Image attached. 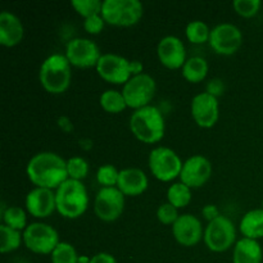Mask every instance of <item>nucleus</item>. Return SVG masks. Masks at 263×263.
Segmentation results:
<instances>
[{"label":"nucleus","instance_id":"obj_23","mask_svg":"<svg viewBox=\"0 0 263 263\" xmlns=\"http://www.w3.org/2000/svg\"><path fill=\"white\" fill-rule=\"evenodd\" d=\"M182 76L192 84L202 82L208 74V63L202 57H192L185 62L181 68Z\"/></svg>","mask_w":263,"mask_h":263},{"label":"nucleus","instance_id":"obj_8","mask_svg":"<svg viewBox=\"0 0 263 263\" xmlns=\"http://www.w3.org/2000/svg\"><path fill=\"white\" fill-rule=\"evenodd\" d=\"M157 85L153 77L148 73H141L133 76L125 85L121 92L126 100L128 108L138 110L151 105L156 95Z\"/></svg>","mask_w":263,"mask_h":263},{"label":"nucleus","instance_id":"obj_28","mask_svg":"<svg viewBox=\"0 0 263 263\" xmlns=\"http://www.w3.org/2000/svg\"><path fill=\"white\" fill-rule=\"evenodd\" d=\"M185 35L192 44H204L210 41L211 30L203 21H192L185 28Z\"/></svg>","mask_w":263,"mask_h":263},{"label":"nucleus","instance_id":"obj_15","mask_svg":"<svg viewBox=\"0 0 263 263\" xmlns=\"http://www.w3.org/2000/svg\"><path fill=\"white\" fill-rule=\"evenodd\" d=\"M211 175H212V164L210 159L197 154L184 162L180 179L182 184L193 189L205 185V182L211 179Z\"/></svg>","mask_w":263,"mask_h":263},{"label":"nucleus","instance_id":"obj_20","mask_svg":"<svg viewBox=\"0 0 263 263\" xmlns=\"http://www.w3.org/2000/svg\"><path fill=\"white\" fill-rule=\"evenodd\" d=\"M25 28L20 18L13 13L2 12L0 14V44L7 48H13L22 41Z\"/></svg>","mask_w":263,"mask_h":263},{"label":"nucleus","instance_id":"obj_29","mask_svg":"<svg viewBox=\"0 0 263 263\" xmlns=\"http://www.w3.org/2000/svg\"><path fill=\"white\" fill-rule=\"evenodd\" d=\"M51 263H79V254L72 244L61 241L50 254Z\"/></svg>","mask_w":263,"mask_h":263},{"label":"nucleus","instance_id":"obj_1","mask_svg":"<svg viewBox=\"0 0 263 263\" xmlns=\"http://www.w3.org/2000/svg\"><path fill=\"white\" fill-rule=\"evenodd\" d=\"M26 174L35 187L50 190H57L69 179L67 161L53 152H41L35 154L28 161Z\"/></svg>","mask_w":263,"mask_h":263},{"label":"nucleus","instance_id":"obj_2","mask_svg":"<svg viewBox=\"0 0 263 263\" xmlns=\"http://www.w3.org/2000/svg\"><path fill=\"white\" fill-rule=\"evenodd\" d=\"M130 130L141 143L156 144L164 138L166 123L161 110L148 105L135 110L130 117Z\"/></svg>","mask_w":263,"mask_h":263},{"label":"nucleus","instance_id":"obj_4","mask_svg":"<svg viewBox=\"0 0 263 263\" xmlns=\"http://www.w3.org/2000/svg\"><path fill=\"white\" fill-rule=\"evenodd\" d=\"M71 63L63 54H53L43 62L39 80L45 91L50 94H63L71 85Z\"/></svg>","mask_w":263,"mask_h":263},{"label":"nucleus","instance_id":"obj_5","mask_svg":"<svg viewBox=\"0 0 263 263\" xmlns=\"http://www.w3.org/2000/svg\"><path fill=\"white\" fill-rule=\"evenodd\" d=\"M143 13V4L139 0H104L100 14L108 25L130 27L141 20Z\"/></svg>","mask_w":263,"mask_h":263},{"label":"nucleus","instance_id":"obj_22","mask_svg":"<svg viewBox=\"0 0 263 263\" xmlns=\"http://www.w3.org/2000/svg\"><path fill=\"white\" fill-rule=\"evenodd\" d=\"M240 233L243 234L244 238L253 239V240H258L263 238V210H252L247 212L246 215L241 217L240 225Z\"/></svg>","mask_w":263,"mask_h":263},{"label":"nucleus","instance_id":"obj_34","mask_svg":"<svg viewBox=\"0 0 263 263\" xmlns=\"http://www.w3.org/2000/svg\"><path fill=\"white\" fill-rule=\"evenodd\" d=\"M180 217L179 212H177V208L174 207L172 204H170L168 202L163 203L158 207L157 210V218L161 223L167 226H172L177 221V218Z\"/></svg>","mask_w":263,"mask_h":263},{"label":"nucleus","instance_id":"obj_13","mask_svg":"<svg viewBox=\"0 0 263 263\" xmlns=\"http://www.w3.org/2000/svg\"><path fill=\"white\" fill-rule=\"evenodd\" d=\"M64 55L68 59L71 66L77 68H90V67H97L103 54H100L99 48L94 41L89 39L76 37L68 41Z\"/></svg>","mask_w":263,"mask_h":263},{"label":"nucleus","instance_id":"obj_10","mask_svg":"<svg viewBox=\"0 0 263 263\" xmlns=\"http://www.w3.org/2000/svg\"><path fill=\"white\" fill-rule=\"evenodd\" d=\"M125 211V195L116 187H102L94 200V212L99 220L113 222Z\"/></svg>","mask_w":263,"mask_h":263},{"label":"nucleus","instance_id":"obj_17","mask_svg":"<svg viewBox=\"0 0 263 263\" xmlns=\"http://www.w3.org/2000/svg\"><path fill=\"white\" fill-rule=\"evenodd\" d=\"M158 59L168 69L182 68L186 59V50L185 45L176 36H166L162 39L157 48Z\"/></svg>","mask_w":263,"mask_h":263},{"label":"nucleus","instance_id":"obj_18","mask_svg":"<svg viewBox=\"0 0 263 263\" xmlns=\"http://www.w3.org/2000/svg\"><path fill=\"white\" fill-rule=\"evenodd\" d=\"M26 210L32 217L46 218L57 211L55 192L44 187H35L26 195Z\"/></svg>","mask_w":263,"mask_h":263},{"label":"nucleus","instance_id":"obj_26","mask_svg":"<svg viewBox=\"0 0 263 263\" xmlns=\"http://www.w3.org/2000/svg\"><path fill=\"white\" fill-rule=\"evenodd\" d=\"M23 241V234L21 231L10 229L8 226H0V252L3 254L10 253L20 248Z\"/></svg>","mask_w":263,"mask_h":263},{"label":"nucleus","instance_id":"obj_40","mask_svg":"<svg viewBox=\"0 0 263 263\" xmlns=\"http://www.w3.org/2000/svg\"><path fill=\"white\" fill-rule=\"evenodd\" d=\"M90 259H91V257L80 256L79 257V263H90Z\"/></svg>","mask_w":263,"mask_h":263},{"label":"nucleus","instance_id":"obj_35","mask_svg":"<svg viewBox=\"0 0 263 263\" xmlns=\"http://www.w3.org/2000/svg\"><path fill=\"white\" fill-rule=\"evenodd\" d=\"M104 25L105 22L103 20L102 14H95L84 21L85 31L87 33H90V35H98V33L102 32L103 28H104Z\"/></svg>","mask_w":263,"mask_h":263},{"label":"nucleus","instance_id":"obj_33","mask_svg":"<svg viewBox=\"0 0 263 263\" xmlns=\"http://www.w3.org/2000/svg\"><path fill=\"white\" fill-rule=\"evenodd\" d=\"M261 0H235L233 8L236 14L244 18H252L261 9Z\"/></svg>","mask_w":263,"mask_h":263},{"label":"nucleus","instance_id":"obj_16","mask_svg":"<svg viewBox=\"0 0 263 263\" xmlns=\"http://www.w3.org/2000/svg\"><path fill=\"white\" fill-rule=\"evenodd\" d=\"M172 235L175 240L182 247H194L204 236V230L199 218L194 215H180L176 222L172 225Z\"/></svg>","mask_w":263,"mask_h":263},{"label":"nucleus","instance_id":"obj_6","mask_svg":"<svg viewBox=\"0 0 263 263\" xmlns=\"http://www.w3.org/2000/svg\"><path fill=\"white\" fill-rule=\"evenodd\" d=\"M148 164L152 175L157 180L168 182L180 177L184 162L175 151L166 146H158L149 154Z\"/></svg>","mask_w":263,"mask_h":263},{"label":"nucleus","instance_id":"obj_32","mask_svg":"<svg viewBox=\"0 0 263 263\" xmlns=\"http://www.w3.org/2000/svg\"><path fill=\"white\" fill-rule=\"evenodd\" d=\"M67 172L69 179L81 181L89 174V163L82 157H72L67 161Z\"/></svg>","mask_w":263,"mask_h":263},{"label":"nucleus","instance_id":"obj_7","mask_svg":"<svg viewBox=\"0 0 263 263\" xmlns=\"http://www.w3.org/2000/svg\"><path fill=\"white\" fill-rule=\"evenodd\" d=\"M205 246L215 253H222L236 244V229L233 221L226 216L220 215L205 226Z\"/></svg>","mask_w":263,"mask_h":263},{"label":"nucleus","instance_id":"obj_3","mask_svg":"<svg viewBox=\"0 0 263 263\" xmlns=\"http://www.w3.org/2000/svg\"><path fill=\"white\" fill-rule=\"evenodd\" d=\"M57 211L68 220H76L89 207V194L82 181L68 179L55 190Z\"/></svg>","mask_w":263,"mask_h":263},{"label":"nucleus","instance_id":"obj_39","mask_svg":"<svg viewBox=\"0 0 263 263\" xmlns=\"http://www.w3.org/2000/svg\"><path fill=\"white\" fill-rule=\"evenodd\" d=\"M130 67H131V73H133V76H138V74L144 73L143 72L144 66L140 61H131Z\"/></svg>","mask_w":263,"mask_h":263},{"label":"nucleus","instance_id":"obj_36","mask_svg":"<svg viewBox=\"0 0 263 263\" xmlns=\"http://www.w3.org/2000/svg\"><path fill=\"white\" fill-rule=\"evenodd\" d=\"M223 89H225V85H223V82L221 81L220 79H216V80H211V81L208 82L207 91L205 92H208V94L218 98L223 92Z\"/></svg>","mask_w":263,"mask_h":263},{"label":"nucleus","instance_id":"obj_30","mask_svg":"<svg viewBox=\"0 0 263 263\" xmlns=\"http://www.w3.org/2000/svg\"><path fill=\"white\" fill-rule=\"evenodd\" d=\"M120 171L113 164H103L98 168L97 181L102 187H116L118 184Z\"/></svg>","mask_w":263,"mask_h":263},{"label":"nucleus","instance_id":"obj_9","mask_svg":"<svg viewBox=\"0 0 263 263\" xmlns=\"http://www.w3.org/2000/svg\"><path fill=\"white\" fill-rule=\"evenodd\" d=\"M59 243L58 231L48 223H30L23 231V244L36 254H51Z\"/></svg>","mask_w":263,"mask_h":263},{"label":"nucleus","instance_id":"obj_25","mask_svg":"<svg viewBox=\"0 0 263 263\" xmlns=\"http://www.w3.org/2000/svg\"><path fill=\"white\" fill-rule=\"evenodd\" d=\"M167 200L177 210L186 207L192 202V189L182 182H175L167 190Z\"/></svg>","mask_w":263,"mask_h":263},{"label":"nucleus","instance_id":"obj_38","mask_svg":"<svg viewBox=\"0 0 263 263\" xmlns=\"http://www.w3.org/2000/svg\"><path fill=\"white\" fill-rule=\"evenodd\" d=\"M202 213H203V217L207 218L208 222H211V221H213L215 218H217L218 216H220L217 207L213 204L205 205V207L202 210Z\"/></svg>","mask_w":263,"mask_h":263},{"label":"nucleus","instance_id":"obj_24","mask_svg":"<svg viewBox=\"0 0 263 263\" xmlns=\"http://www.w3.org/2000/svg\"><path fill=\"white\" fill-rule=\"evenodd\" d=\"M100 107L105 110L107 113H113L117 115L125 110L127 108L126 100L123 98L122 92L117 91V90H107L100 95Z\"/></svg>","mask_w":263,"mask_h":263},{"label":"nucleus","instance_id":"obj_31","mask_svg":"<svg viewBox=\"0 0 263 263\" xmlns=\"http://www.w3.org/2000/svg\"><path fill=\"white\" fill-rule=\"evenodd\" d=\"M71 5L81 17L86 20V18L102 13L103 2L100 0H73Z\"/></svg>","mask_w":263,"mask_h":263},{"label":"nucleus","instance_id":"obj_41","mask_svg":"<svg viewBox=\"0 0 263 263\" xmlns=\"http://www.w3.org/2000/svg\"><path fill=\"white\" fill-rule=\"evenodd\" d=\"M262 210H263V200H262Z\"/></svg>","mask_w":263,"mask_h":263},{"label":"nucleus","instance_id":"obj_11","mask_svg":"<svg viewBox=\"0 0 263 263\" xmlns=\"http://www.w3.org/2000/svg\"><path fill=\"white\" fill-rule=\"evenodd\" d=\"M210 46L220 55H233L243 43L241 31L233 23H221L211 30Z\"/></svg>","mask_w":263,"mask_h":263},{"label":"nucleus","instance_id":"obj_21","mask_svg":"<svg viewBox=\"0 0 263 263\" xmlns=\"http://www.w3.org/2000/svg\"><path fill=\"white\" fill-rule=\"evenodd\" d=\"M263 252L258 240L241 238L236 241L233 252V263H261Z\"/></svg>","mask_w":263,"mask_h":263},{"label":"nucleus","instance_id":"obj_12","mask_svg":"<svg viewBox=\"0 0 263 263\" xmlns=\"http://www.w3.org/2000/svg\"><path fill=\"white\" fill-rule=\"evenodd\" d=\"M130 63L131 61L123 57L107 53L100 57L95 68L104 81L115 85H125L133 77Z\"/></svg>","mask_w":263,"mask_h":263},{"label":"nucleus","instance_id":"obj_14","mask_svg":"<svg viewBox=\"0 0 263 263\" xmlns=\"http://www.w3.org/2000/svg\"><path fill=\"white\" fill-rule=\"evenodd\" d=\"M193 120L199 127L212 128L220 117V107L217 98L208 92H200L195 95L190 105Z\"/></svg>","mask_w":263,"mask_h":263},{"label":"nucleus","instance_id":"obj_27","mask_svg":"<svg viewBox=\"0 0 263 263\" xmlns=\"http://www.w3.org/2000/svg\"><path fill=\"white\" fill-rule=\"evenodd\" d=\"M3 225L18 231H25L27 228V216L21 207H9L2 212Z\"/></svg>","mask_w":263,"mask_h":263},{"label":"nucleus","instance_id":"obj_19","mask_svg":"<svg viewBox=\"0 0 263 263\" xmlns=\"http://www.w3.org/2000/svg\"><path fill=\"white\" fill-rule=\"evenodd\" d=\"M148 177L140 168H125L120 171L117 187L125 197H139L148 189Z\"/></svg>","mask_w":263,"mask_h":263},{"label":"nucleus","instance_id":"obj_37","mask_svg":"<svg viewBox=\"0 0 263 263\" xmlns=\"http://www.w3.org/2000/svg\"><path fill=\"white\" fill-rule=\"evenodd\" d=\"M90 263H117V261H116V258L112 254L102 252V253L92 256L91 259H90Z\"/></svg>","mask_w":263,"mask_h":263}]
</instances>
